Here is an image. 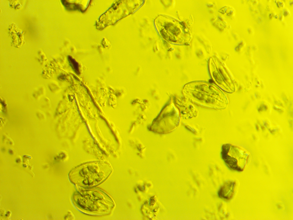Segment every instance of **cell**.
<instances>
[{
	"mask_svg": "<svg viewBox=\"0 0 293 220\" xmlns=\"http://www.w3.org/2000/svg\"><path fill=\"white\" fill-rule=\"evenodd\" d=\"M221 153L223 159L228 164L236 167L238 163L244 165L248 158L247 152L243 149L228 144H224L221 147Z\"/></svg>",
	"mask_w": 293,
	"mask_h": 220,
	"instance_id": "1",
	"label": "cell"
},
{
	"mask_svg": "<svg viewBox=\"0 0 293 220\" xmlns=\"http://www.w3.org/2000/svg\"><path fill=\"white\" fill-rule=\"evenodd\" d=\"M86 170V169H85ZM88 172L85 169H82L78 173L77 177H79V181L83 184L90 186L98 183L105 179L108 175L110 172L99 171L98 170L88 169Z\"/></svg>",
	"mask_w": 293,
	"mask_h": 220,
	"instance_id": "2",
	"label": "cell"
},
{
	"mask_svg": "<svg viewBox=\"0 0 293 220\" xmlns=\"http://www.w3.org/2000/svg\"><path fill=\"white\" fill-rule=\"evenodd\" d=\"M68 59L70 66L75 73L78 74H80L79 65L78 63L72 57H68Z\"/></svg>",
	"mask_w": 293,
	"mask_h": 220,
	"instance_id": "3",
	"label": "cell"
}]
</instances>
